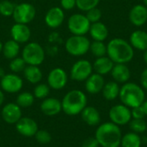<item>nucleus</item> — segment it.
Instances as JSON below:
<instances>
[{
    "label": "nucleus",
    "instance_id": "nucleus-1",
    "mask_svg": "<svg viewBox=\"0 0 147 147\" xmlns=\"http://www.w3.org/2000/svg\"><path fill=\"white\" fill-rule=\"evenodd\" d=\"M107 55L115 64H127L134 56V49L121 38H114L107 44Z\"/></svg>",
    "mask_w": 147,
    "mask_h": 147
},
{
    "label": "nucleus",
    "instance_id": "nucleus-2",
    "mask_svg": "<svg viewBox=\"0 0 147 147\" xmlns=\"http://www.w3.org/2000/svg\"><path fill=\"white\" fill-rule=\"evenodd\" d=\"M95 138L102 147H120L122 138L119 126L113 122L101 124L96 130Z\"/></svg>",
    "mask_w": 147,
    "mask_h": 147
},
{
    "label": "nucleus",
    "instance_id": "nucleus-3",
    "mask_svg": "<svg viewBox=\"0 0 147 147\" xmlns=\"http://www.w3.org/2000/svg\"><path fill=\"white\" fill-rule=\"evenodd\" d=\"M61 104L62 111L65 115L75 116L80 115L87 106V96L80 90H71L65 95Z\"/></svg>",
    "mask_w": 147,
    "mask_h": 147
},
{
    "label": "nucleus",
    "instance_id": "nucleus-4",
    "mask_svg": "<svg viewBox=\"0 0 147 147\" xmlns=\"http://www.w3.org/2000/svg\"><path fill=\"white\" fill-rule=\"evenodd\" d=\"M119 97L122 104L133 109L142 105L146 100V94L141 86L127 82L121 87Z\"/></svg>",
    "mask_w": 147,
    "mask_h": 147
},
{
    "label": "nucleus",
    "instance_id": "nucleus-5",
    "mask_svg": "<svg viewBox=\"0 0 147 147\" xmlns=\"http://www.w3.org/2000/svg\"><path fill=\"white\" fill-rule=\"evenodd\" d=\"M90 41L85 35H71L65 44V51L71 56L80 57L90 51Z\"/></svg>",
    "mask_w": 147,
    "mask_h": 147
},
{
    "label": "nucleus",
    "instance_id": "nucleus-6",
    "mask_svg": "<svg viewBox=\"0 0 147 147\" xmlns=\"http://www.w3.org/2000/svg\"><path fill=\"white\" fill-rule=\"evenodd\" d=\"M45 51L40 44L37 42L28 43L22 51V58L28 65H41L45 59Z\"/></svg>",
    "mask_w": 147,
    "mask_h": 147
},
{
    "label": "nucleus",
    "instance_id": "nucleus-7",
    "mask_svg": "<svg viewBox=\"0 0 147 147\" xmlns=\"http://www.w3.org/2000/svg\"><path fill=\"white\" fill-rule=\"evenodd\" d=\"M91 23L85 15L76 13L71 15L67 21V27L73 35H85L89 33Z\"/></svg>",
    "mask_w": 147,
    "mask_h": 147
},
{
    "label": "nucleus",
    "instance_id": "nucleus-8",
    "mask_svg": "<svg viewBox=\"0 0 147 147\" xmlns=\"http://www.w3.org/2000/svg\"><path fill=\"white\" fill-rule=\"evenodd\" d=\"M36 16V9L34 6L29 3H21L16 4L12 15V17L16 23L28 24Z\"/></svg>",
    "mask_w": 147,
    "mask_h": 147
},
{
    "label": "nucleus",
    "instance_id": "nucleus-9",
    "mask_svg": "<svg viewBox=\"0 0 147 147\" xmlns=\"http://www.w3.org/2000/svg\"><path fill=\"white\" fill-rule=\"evenodd\" d=\"M93 73V65L87 59H79L73 64L70 71V77L78 82L85 81Z\"/></svg>",
    "mask_w": 147,
    "mask_h": 147
},
{
    "label": "nucleus",
    "instance_id": "nucleus-10",
    "mask_svg": "<svg viewBox=\"0 0 147 147\" xmlns=\"http://www.w3.org/2000/svg\"><path fill=\"white\" fill-rule=\"evenodd\" d=\"M111 122L117 126H124L132 120L131 109L124 104H116L113 106L109 113Z\"/></svg>",
    "mask_w": 147,
    "mask_h": 147
},
{
    "label": "nucleus",
    "instance_id": "nucleus-11",
    "mask_svg": "<svg viewBox=\"0 0 147 147\" xmlns=\"http://www.w3.org/2000/svg\"><path fill=\"white\" fill-rule=\"evenodd\" d=\"M22 86L23 80L16 73H7L0 79L1 90L9 94L20 92Z\"/></svg>",
    "mask_w": 147,
    "mask_h": 147
},
{
    "label": "nucleus",
    "instance_id": "nucleus-12",
    "mask_svg": "<svg viewBox=\"0 0 147 147\" xmlns=\"http://www.w3.org/2000/svg\"><path fill=\"white\" fill-rule=\"evenodd\" d=\"M68 82V75L66 71L60 68L56 67L53 68L47 76V84L50 89L59 90L65 87Z\"/></svg>",
    "mask_w": 147,
    "mask_h": 147
},
{
    "label": "nucleus",
    "instance_id": "nucleus-13",
    "mask_svg": "<svg viewBox=\"0 0 147 147\" xmlns=\"http://www.w3.org/2000/svg\"><path fill=\"white\" fill-rule=\"evenodd\" d=\"M15 125L17 133L26 138L34 137L39 130L37 122L30 117H22Z\"/></svg>",
    "mask_w": 147,
    "mask_h": 147
},
{
    "label": "nucleus",
    "instance_id": "nucleus-14",
    "mask_svg": "<svg viewBox=\"0 0 147 147\" xmlns=\"http://www.w3.org/2000/svg\"><path fill=\"white\" fill-rule=\"evenodd\" d=\"M44 21L46 25L52 28H58L65 21V12L61 7H52L45 15Z\"/></svg>",
    "mask_w": 147,
    "mask_h": 147
},
{
    "label": "nucleus",
    "instance_id": "nucleus-15",
    "mask_svg": "<svg viewBox=\"0 0 147 147\" xmlns=\"http://www.w3.org/2000/svg\"><path fill=\"white\" fill-rule=\"evenodd\" d=\"M1 115L6 123L16 124L22 117V108L16 102H9L3 107Z\"/></svg>",
    "mask_w": 147,
    "mask_h": 147
},
{
    "label": "nucleus",
    "instance_id": "nucleus-16",
    "mask_svg": "<svg viewBox=\"0 0 147 147\" xmlns=\"http://www.w3.org/2000/svg\"><path fill=\"white\" fill-rule=\"evenodd\" d=\"M10 36L12 40L19 44L26 43L31 37V30L27 24L15 23L10 28Z\"/></svg>",
    "mask_w": 147,
    "mask_h": 147
},
{
    "label": "nucleus",
    "instance_id": "nucleus-17",
    "mask_svg": "<svg viewBox=\"0 0 147 147\" xmlns=\"http://www.w3.org/2000/svg\"><path fill=\"white\" fill-rule=\"evenodd\" d=\"M40 109L41 112L47 116H54L62 111L61 101L54 97H47L42 100Z\"/></svg>",
    "mask_w": 147,
    "mask_h": 147
},
{
    "label": "nucleus",
    "instance_id": "nucleus-18",
    "mask_svg": "<svg viewBox=\"0 0 147 147\" xmlns=\"http://www.w3.org/2000/svg\"><path fill=\"white\" fill-rule=\"evenodd\" d=\"M129 21L136 27H141L147 22V7L144 4L134 5L129 12Z\"/></svg>",
    "mask_w": 147,
    "mask_h": 147
},
{
    "label": "nucleus",
    "instance_id": "nucleus-19",
    "mask_svg": "<svg viewBox=\"0 0 147 147\" xmlns=\"http://www.w3.org/2000/svg\"><path fill=\"white\" fill-rule=\"evenodd\" d=\"M105 81L103 76L98 73H92L85 80V90L88 93L96 95L102 90Z\"/></svg>",
    "mask_w": 147,
    "mask_h": 147
},
{
    "label": "nucleus",
    "instance_id": "nucleus-20",
    "mask_svg": "<svg viewBox=\"0 0 147 147\" xmlns=\"http://www.w3.org/2000/svg\"><path fill=\"white\" fill-rule=\"evenodd\" d=\"M110 73L114 81L118 84L127 83L131 78V71L127 64H115Z\"/></svg>",
    "mask_w": 147,
    "mask_h": 147
},
{
    "label": "nucleus",
    "instance_id": "nucleus-21",
    "mask_svg": "<svg viewBox=\"0 0 147 147\" xmlns=\"http://www.w3.org/2000/svg\"><path fill=\"white\" fill-rule=\"evenodd\" d=\"M130 44L134 49L145 51L147 49V33L144 30H135L130 35Z\"/></svg>",
    "mask_w": 147,
    "mask_h": 147
},
{
    "label": "nucleus",
    "instance_id": "nucleus-22",
    "mask_svg": "<svg viewBox=\"0 0 147 147\" xmlns=\"http://www.w3.org/2000/svg\"><path fill=\"white\" fill-rule=\"evenodd\" d=\"M82 120L89 126L94 127L99 125L101 121V115L99 111L92 106H86L81 112Z\"/></svg>",
    "mask_w": 147,
    "mask_h": 147
},
{
    "label": "nucleus",
    "instance_id": "nucleus-23",
    "mask_svg": "<svg viewBox=\"0 0 147 147\" xmlns=\"http://www.w3.org/2000/svg\"><path fill=\"white\" fill-rule=\"evenodd\" d=\"M93 70L96 71V73H98L102 76L106 75L108 73H110L115 63L107 56L96 58L95 62L93 63Z\"/></svg>",
    "mask_w": 147,
    "mask_h": 147
},
{
    "label": "nucleus",
    "instance_id": "nucleus-24",
    "mask_svg": "<svg viewBox=\"0 0 147 147\" xmlns=\"http://www.w3.org/2000/svg\"><path fill=\"white\" fill-rule=\"evenodd\" d=\"M89 33L94 40L104 41L109 36V29L107 26L102 22L91 23Z\"/></svg>",
    "mask_w": 147,
    "mask_h": 147
},
{
    "label": "nucleus",
    "instance_id": "nucleus-25",
    "mask_svg": "<svg viewBox=\"0 0 147 147\" xmlns=\"http://www.w3.org/2000/svg\"><path fill=\"white\" fill-rule=\"evenodd\" d=\"M23 76L25 78V79L32 84H39L43 77L42 71L39 68V66L37 65H28L25 67V69L23 70Z\"/></svg>",
    "mask_w": 147,
    "mask_h": 147
},
{
    "label": "nucleus",
    "instance_id": "nucleus-26",
    "mask_svg": "<svg viewBox=\"0 0 147 147\" xmlns=\"http://www.w3.org/2000/svg\"><path fill=\"white\" fill-rule=\"evenodd\" d=\"M21 48L20 44L14 40H9L3 45V51L2 53L3 57L7 59H13L16 57H18L20 53Z\"/></svg>",
    "mask_w": 147,
    "mask_h": 147
},
{
    "label": "nucleus",
    "instance_id": "nucleus-27",
    "mask_svg": "<svg viewBox=\"0 0 147 147\" xmlns=\"http://www.w3.org/2000/svg\"><path fill=\"white\" fill-rule=\"evenodd\" d=\"M120 86L119 84L115 81H109L106 83L102 88V96L108 101H113L119 96L120 94Z\"/></svg>",
    "mask_w": 147,
    "mask_h": 147
},
{
    "label": "nucleus",
    "instance_id": "nucleus-28",
    "mask_svg": "<svg viewBox=\"0 0 147 147\" xmlns=\"http://www.w3.org/2000/svg\"><path fill=\"white\" fill-rule=\"evenodd\" d=\"M142 145L141 137L134 132L127 133L121 138V147H140Z\"/></svg>",
    "mask_w": 147,
    "mask_h": 147
},
{
    "label": "nucleus",
    "instance_id": "nucleus-29",
    "mask_svg": "<svg viewBox=\"0 0 147 147\" xmlns=\"http://www.w3.org/2000/svg\"><path fill=\"white\" fill-rule=\"evenodd\" d=\"M34 96L33 95V93L28 92V91H23L18 94L17 97H16V103L21 107L22 109H26V108H29L31 107L34 102Z\"/></svg>",
    "mask_w": 147,
    "mask_h": 147
},
{
    "label": "nucleus",
    "instance_id": "nucleus-30",
    "mask_svg": "<svg viewBox=\"0 0 147 147\" xmlns=\"http://www.w3.org/2000/svg\"><path fill=\"white\" fill-rule=\"evenodd\" d=\"M90 51L96 58L106 56L107 55V45H105L103 41L94 40L93 42H90Z\"/></svg>",
    "mask_w": 147,
    "mask_h": 147
},
{
    "label": "nucleus",
    "instance_id": "nucleus-31",
    "mask_svg": "<svg viewBox=\"0 0 147 147\" xmlns=\"http://www.w3.org/2000/svg\"><path fill=\"white\" fill-rule=\"evenodd\" d=\"M50 93V87L47 84H41L39 83L36 84V86L34 89L33 95L36 99L43 100L47 97H48Z\"/></svg>",
    "mask_w": 147,
    "mask_h": 147
},
{
    "label": "nucleus",
    "instance_id": "nucleus-32",
    "mask_svg": "<svg viewBox=\"0 0 147 147\" xmlns=\"http://www.w3.org/2000/svg\"><path fill=\"white\" fill-rule=\"evenodd\" d=\"M26 66L27 64L22 57H16L11 59L9 62V69L13 73H19L23 71Z\"/></svg>",
    "mask_w": 147,
    "mask_h": 147
},
{
    "label": "nucleus",
    "instance_id": "nucleus-33",
    "mask_svg": "<svg viewBox=\"0 0 147 147\" xmlns=\"http://www.w3.org/2000/svg\"><path fill=\"white\" fill-rule=\"evenodd\" d=\"M130 129L136 134H143L146 131L147 125L143 119H133L129 122Z\"/></svg>",
    "mask_w": 147,
    "mask_h": 147
},
{
    "label": "nucleus",
    "instance_id": "nucleus-34",
    "mask_svg": "<svg viewBox=\"0 0 147 147\" xmlns=\"http://www.w3.org/2000/svg\"><path fill=\"white\" fill-rule=\"evenodd\" d=\"M16 5L9 0L0 1V15L3 16H12Z\"/></svg>",
    "mask_w": 147,
    "mask_h": 147
},
{
    "label": "nucleus",
    "instance_id": "nucleus-35",
    "mask_svg": "<svg viewBox=\"0 0 147 147\" xmlns=\"http://www.w3.org/2000/svg\"><path fill=\"white\" fill-rule=\"evenodd\" d=\"M100 0H76L77 7L82 11H88L90 9L97 7Z\"/></svg>",
    "mask_w": 147,
    "mask_h": 147
},
{
    "label": "nucleus",
    "instance_id": "nucleus-36",
    "mask_svg": "<svg viewBox=\"0 0 147 147\" xmlns=\"http://www.w3.org/2000/svg\"><path fill=\"white\" fill-rule=\"evenodd\" d=\"M36 141L40 145H47L49 144L52 140V136L50 133L47 130H38L34 135Z\"/></svg>",
    "mask_w": 147,
    "mask_h": 147
},
{
    "label": "nucleus",
    "instance_id": "nucleus-37",
    "mask_svg": "<svg viewBox=\"0 0 147 147\" xmlns=\"http://www.w3.org/2000/svg\"><path fill=\"white\" fill-rule=\"evenodd\" d=\"M85 16L90 23L97 22H100V20L102 18V11L100 9L96 7V8L90 9L88 11H86Z\"/></svg>",
    "mask_w": 147,
    "mask_h": 147
},
{
    "label": "nucleus",
    "instance_id": "nucleus-38",
    "mask_svg": "<svg viewBox=\"0 0 147 147\" xmlns=\"http://www.w3.org/2000/svg\"><path fill=\"white\" fill-rule=\"evenodd\" d=\"M131 115H132L133 119H144V117L146 115L141 106L133 108L131 110Z\"/></svg>",
    "mask_w": 147,
    "mask_h": 147
},
{
    "label": "nucleus",
    "instance_id": "nucleus-39",
    "mask_svg": "<svg viewBox=\"0 0 147 147\" xmlns=\"http://www.w3.org/2000/svg\"><path fill=\"white\" fill-rule=\"evenodd\" d=\"M60 7L65 10L73 9L75 7H77L76 0H60Z\"/></svg>",
    "mask_w": 147,
    "mask_h": 147
},
{
    "label": "nucleus",
    "instance_id": "nucleus-40",
    "mask_svg": "<svg viewBox=\"0 0 147 147\" xmlns=\"http://www.w3.org/2000/svg\"><path fill=\"white\" fill-rule=\"evenodd\" d=\"M100 145L95 137H90L84 140L82 147H99Z\"/></svg>",
    "mask_w": 147,
    "mask_h": 147
},
{
    "label": "nucleus",
    "instance_id": "nucleus-41",
    "mask_svg": "<svg viewBox=\"0 0 147 147\" xmlns=\"http://www.w3.org/2000/svg\"><path fill=\"white\" fill-rule=\"evenodd\" d=\"M140 83H141V86L143 89L147 90V68H146L140 76Z\"/></svg>",
    "mask_w": 147,
    "mask_h": 147
},
{
    "label": "nucleus",
    "instance_id": "nucleus-42",
    "mask_svg": "<svg viewBox=\"0 0 147 147\" xmlns=\"http://www.w3.org/2000/svg\"><path fill=\"white\" fill-rule=\"evenodd\" d=\"M4 102V94H3V91L0 89V107L3 105Z\"/></svg>",
    "mask_w": 147,
    "mask_h": 147
},
{
    "label": "nucleus",
    "instance_id": "nucleus-43",
    "mask_svg": "<svg viewBox=\"0 0 147 147\" xmlns=\"http://www.w3.org/2000/svg\"><path fill=\"white\" fill-rule=\"evenodd\" d=\"M141 107H142V109H143V110H144V112H145V115H147V100H145V101H144V102L142 103Z\"/></svg>",
    "mask_w": 147,
    "mask_h": 147
},
{
    "label": "nucleus",
    "instance_id": "nucleus-44",
    "mask_svg": "<svg viewBox=\"0 0 147 147\" xmlns=\"http://www.w3.org/2000/svg\"><path fill=\"white\" fill-rule=\"evenodd\" d=\"M5 74H6V73H5L4 69H3V67H1V66H0V79H1V78H2Z\"/></svg>",
    "mask_w": 147,
    "mask_h": 147
},
{
    "label": "nucleus",
    "instance_id": "nucleus-45",
    "mask_svg": "<svg viewBox=\"0 0 147 147\" xmlns=\"http://www.w3.org/2000/svg\"><path fill=\"white\" fill-rule=\"evenodd\" d=\"M143 59H144V61L145 63L147 65V49L144 51V54H143Z\"/></svg>",
    "mask_w": 147,
    "mask_h": 147
},
{
    "label": "nucleus",
    "instance_id": "nucleus-46",
    "mask_svg": "<svg viewBox=\"0 0 147 147\" xmlns=\"http://www.w3.org/2000/svg\"><path fill=\"white\" fill-rule=\"evenodd\" d=\"M3 44L0 41V53H1L2 51H3Z\"/></svg>",
    "mask_w": 147,
    "mask_h": 147
},
{
    "label": "nucleus",
    "instance_id": "nucleus-47",
    "mask_svg": "<svg viewBox=\"0 0 147 147\" xmlns=\"http://www.w3.org/2000/svg\"><path fill=\"white\" fill-rule=\"evenodd\" d=\"M143 2H144V5H146L147 7V0H143Z\"/></svg>",
    "mask_w": 147,
    "mask_h": 147
},
{
    "label": "nucleus",
    "instance_id": "nucleus-48",
    "mask_svg": "<svg viewBox=\"0 0 147 147\" xmlns=\"http://www.w3.org/2000/svg\"><path fill=\"white\" fill-rule=\"evenodd\" d=\"M146 132H147V128H146Z\"/></svg>",
    "mask_w": 147,
    "mask_h": 147
},
{
    "label": "nucleus",
    "instance_id": "nucleus-49",
    "mask_svg": "<svg viewBox=\"0 0 147 147\" xmlns=\"http://www.w3.org/2000/svg\"><path fill=\"white\" fill-rule=\"evenodd\" d=\"M0 1H1V0H0Z\"/></svg>",
    "mask_w": 147,
    "mask_h": 147
}]
</instances>
